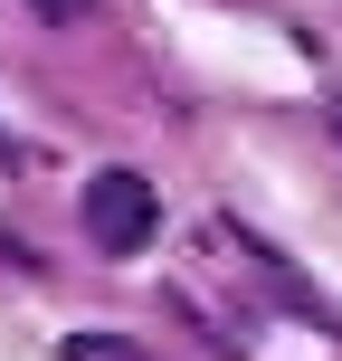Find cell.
Wrapping results in <instances>:
<instances>
[{
  "mask_svg": "<svg viewBox=\"0 0 342 361\" xmlns=\"http://www.w3.org/2000/svg\"><path fill=\"white\" fill-rule=\"evenodd\" d=\"M76 219H86V238H95L105 257H143V247H152V228H162V200H152V180H143V171L114 162V171H95V180H86Z\"/></svg>",
  "mask_w": 342,
  "mask_h": 361,
  "instance_id": "1",
  "label": "cell"
},
{
  "mask_svg": "<svg viewBox=\"0 0 342 361\" xmlns=\"http://www.w3.org/2000/svg\"><path fill=\"white\" fill-rule=\"evenodd\" d=\"M67 361H152V352H133L124 333H67Z\"/></svg>",
  "mask_w": 342,
  "mask_h": 361,
  "instance_id": "2",
  "label": "cell"
},
{
  "mask_svg": "<svg viewBox=\"0 0 342 361\" xmlns=\"http://www.w3.org/2000/svg\"><path fill=\"white\" fill-rule=\"evenodd\" d=\"M29 10H38V19H48V29H86V19H95V10H105V0H29Z\"/></svg>",
  "mask_w": 342,
  "mask_h": 361,
  "instance_id": "3",
  "label": "cell"
},
{
  "mask_svg": "<svg viewBox=\"0 0 342 361\" xmlns=\"http://www.w3.org/2000/svg\"><path fill=\"white\" fill-rule=\"evenodd\" d=\"M324 124H333V143H342V95H333V105H324Z\"/></svg>",
  "mask_w": 342,
  "mask_h": 361,
  "instance_id": "4",
  "label": "cell"
}]
</instances>
